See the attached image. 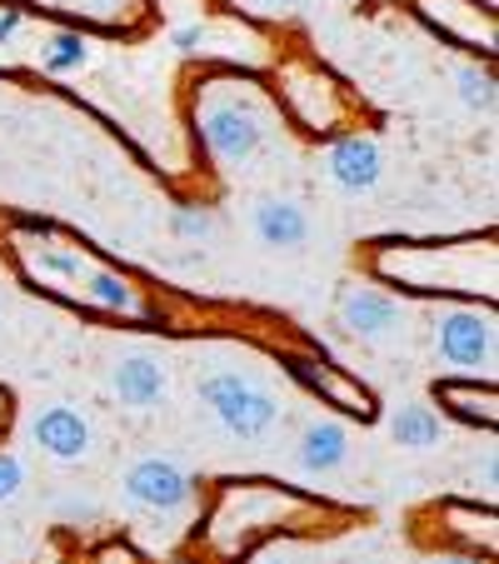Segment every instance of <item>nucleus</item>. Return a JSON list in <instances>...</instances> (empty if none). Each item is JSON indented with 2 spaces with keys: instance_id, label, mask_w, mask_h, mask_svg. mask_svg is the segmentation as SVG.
<instances>
[{
  "instance_id": "19",
  "label": "nucleus",
  "mask_w": 499,
  "mask_h": 564,
  "mask_svg": "<svg viewBox=\"0 0 499 564\" xmlns=\"http://www.w3.org/2000/svg\"><path fill=\"white\" fill-rule=\"evenodd\" d=\"M21 485H25L21 459H15V455H0V505L15 500V495H21Z\"/></svg>"
},
{
  "instance_id": "14",
  "label": "nucleus",
  "mask_w": 499,
  "mask_h": 564,
  "mask_svg": "<svg viewBox=\"0 0 499 564\" xmlns=\"http://www.w3.org/2000/svg\"><path fill=\"white\" fill-rule=\"evenodd\" d=\"M86 290H90V300H96V305H106V310H126V315H135V310H140V300H135V290H130L126 275H110V270H86Z\"/></svg>"
},
{
  "instance_id": "16",
  "label": "nucleus",
  "mask_w": 499,
  "mask_h": 564,
  "mask_svg": "<svg viewBox=\"0 0 499 564\" xmlns=\"http://www.w3.org/2000/svg\"><path fill=\"white\" fill-rule=\"evenodd\" d=\"M440 400H445L459 420H469V425H495V390L475 394V390H459V384H445Z\"/></svg>"
},
{
  "instance_id": "7",
  "label": "nucleus",
  "mask_w": 499,
  "mask_h": 564,
  "mask_svg": "<svg viewBox=\"0 0 499 564\" xmlns=\"http://www.w3.org/2000/svg\"><path fill=\"white\" fill-rule=\"evenodd\" d=\"M340 325L355 335V340H384L404 325V310L394 305L384 290H370V285H355L340 295Z\"/></svg>"
},
{
  "instance_id": "21",
  "label": "nucleus",
  "mask_w": 499,
  "mask_h": 564,
  "mask_svg": "<svg viewBox=\"0 0 499 564\" xmlns=\"http://www.w3.org/2000/svg\"><path fill=\"white\" fill-rule=\"evenodd\" d=\"M200 41H205V31H200V25H185V31H175V51H185V55H191V51H200Z\"/></svg>"
},
{
  "instance_id": "5",
  "label": "nucleus",
  "mask_w": 499,
  "mask_h": 564,
  "mask_svg": "<svg viewBox=\"0 0 499 564\" xmlns=\"http://www.w3.org/2000/svg\"><path fill=\"white\" fill-rule=\"evenodd\" d=\"M325 171L345 195H370L375 185H380V175H384V155H380V145H375L370 135H345V140L329 145Z\"/></svg>"
},
{
  "instance_id": "25",
  "label": "nucleus",
  "mask_w": 499,
  "mask_h": 564,
  "mask_svg": "<svg viewBox=\"0 0 499 564\" xmlns=\"http://www.w3.org/2000/svg\"><path fill=\"white\" fill-rule=\"evenodd\" d=\"M0 420H6V394H0Z\"/></svg>"
},
{
  "instance_id": "11",
  "label": "nucleus",
  "mask_w": 499,
  "mask_h": 564,
  "mask_svg": "<svg viewBox=\"0 0 499 564\" xmlns=\"http://www.w3.org/2000/svg\"><path fill=\"white\" fill-rule=\"evenodd\" d=\"M295 459L305 475H335V469L350 459V430H345L340 420H315V425H305V435H300Z\"/></svg>"
},
{
  "instance_id": "20",
  "label": "nucleus",
  "mask_w": 499,
  "mask_h": 564,
  "mask_svg": "<svg viewBox=\"0 0 499 564\" xmlns=\"http://www.w3.org/2000/svg\"><path fill=\"white\" fill-rule=\"evenodd\" d=\"M21 25H25L21 11H0V45H11L15 35H21Z\"/></svg>"
},
{
  "instance_id": "22",
  "label": "nucleus",
  "mask_w": 499,
  "mask_h": 564,
  "mask_svg": "<svg viewBox=\"0 0 499 564\" xmlns=\"http://www.w3.org/2000/svg\"><path fill=\"white\" fill-rule=\"evenodd\" d=\"M260 6H265V11H280V15H285V11H300L305 0H260Z\"/></svg>"
},
{
  "instance_id": "24",
  "label": "nucleus",
  "mask_w": 499,
  "mask_h": 564,
  "mask_svg": "<svg viewBox=\"0 0 499 564\" xmlns=\"http://www.w3.org/2000/svg\"><path fill=\"white\" fill-rule=\"evenodd\" d=\"M260 564H290V560H285V554H270V560H260Z\"/></svg>"
},
{
  "instance_id": "2",
  "label": "nucleus",
  "mask_w": 499,
  "mask_h": 564,
  "mask_svg": "<svg viewBox=\"0 0 499 564\" xmlns=\"http://www.w3.org/2000/svg\"><path fill=\"white\" fill-rule=\"evenodd\" d=\"M200 135H205V145H210V155L220 160V165H230V171L250 165V160L260 155V145H265V126L245 106H210L200 116Z\"/></svg>"
},
{
  "instance_id": "8",
  "label": "nucleus",
  "mask_w": 499,
  "mask_h": 564,
  "mask_svg": "<svg viewBox=\"0 0 499 564\" xmlns=\"http://www.w3.org/2000/svg\"><path fill=\"white\" fill-rule=\"evenodd\" d=\"M31 440L51 459H61V465H75V459L90 455V425H86V415H80V410H70V405L41 410V415L31 420Z\"/></svg>"
},
{
  "instance_id": "9",
  "label": "nucleus",
  "mask_w": 499,
  "mask_h": 564,
  "mask_svg": "<svg viewBox=\"0 0 499 564\" xmlns=\"http://www.w3.org/2000/svg\"><path fill=\"white\" fill-rule=\"evenodd\" d=\"M110 390H116V400L126 410H155L165 400V390H171V375H165V365L155 355H130V360H120L110 370Z\"/></svg>"
},
{
  "instance_id": "4",
  "label": "nucleus",
  "mask_w": 499,
  "mask_h": 564,
  "mask_svg": "<svg viewBox=\"0 0 499 564\" xmlns=\"http://www.w3.org/2000/svg\"><path fill=\"white\" fill-rule=\"evenodd\" d=\"M440 355H445L455 370H469L475 375L479 365L495 360V319L479 315V310H449L445 319H440Z\"/></svg>"
},
{
  "instance_id": "6",
  "label": "nucleus",
  "mask_w": 499,
  "mask_h": 564,
  "mask_svg": "<svg viewBox=\"0 0 499 564\" xmlns=\"http://www.w3.org/2000/svg\"><path fill=\"white\" fill-rule=\"evenodd\" d=\"M250 225H256V240L265 250H280V256H295V250L310 246V215L300 200H285V195H265V200L250 210Z\"/></svg>"
},
{
  "instance_id": "18",
  "label": "nucleus",
  "mask_w": 499,
  "mask_h": 564,
  "mask_svg": "<svg viewBox=\"0 0 499 564\" xmlns=\"http://www.w3.org/2000/svg\"><path fill=\"white\" fill-rule=\"evenodd\" d=\"M41 270H51V275H65V280H86V260L80 256H61V250H45L41 256Z\"/></svg>"
},
{
  "instance_id": "15",
  "label": "nucleus",
  "mask_w": 499,
  "mask_h": 564,
  "mask_svg": "<svg viewBox=\"0 0 499 564\" xmlns=\"http://www.w3.org/2000/svg\"><path fill=\"white\" fill-rule=\"evenodd\" d=\"M41 61H45L51 75H70L90 61V41L86 35H75V31H61V35H51V45H45Z\"/></svg>"
},
{
  "instance_id": "3",
  "label": "nucleus",
  "mask_w": 499,
  "mask_h": 564,
  "mask_svg": "<svg viewBox=\"0 0 499 564\" xmlns=\"http://www.w3.org/2000/svg\"><path fill=\"white\" fill-rule=\"evenodd\" d=\"M195 495L191 475H185L175 459H140V465H130L126 475V500L140 505V510H160V514H171V510H185Z\"/></svg>"
},
{
  "instance_id": "12",
  "label": "nucleus",
  "mask_w": 499,
  "mask_h": 564,
  "mask_svg": "<svg viewBox=\"0 0 499 564\" xmlns=\"http://www.w3.org/2000/svg\"><path fill=\"white\" fill-rule=\"evenodd\" d=\"M390 435H394V445H404V449H435L445 425H440V415L430 405H404V410H394Z\"/></svg>"
},
{
  "instance_id": "23",
  "label": "nucleus",
  "mask_w": 499,
  "mask_h": 564,
  "mask_svg": "<svg viewBox=\"0 0 499 564\" xmlns=\"http://www.w3.org/2000/svg\"><path fill=\"white\" fill-rule=\"evenodd\" d=\"M435 564H479V560H475V554H440Z\"/></svg>"
},
{
  "instance_id": "17",
  "label": "nucleus",
  "mask_w": 499,
  "mask_h": 564,
  "mask_svg": "<svg viewBox=\"0 0 499 564\" xmlns=\"http://www.w3.org/2000/svg\"><path fill=\"white\" fill-rule=\"evenodd\" d=\"M171 230H175V240H191V246H200V240H210V235H215V215L205 210V205H175Z\"/></svg>"
},
{
  "instance_id": "13",
  "label": "nucleus",
  "mask_w": 499,
  "mask_h": 564,
  "mask_svg": "<svg viewBox=\"0 0 499 564\" xmlns=\"http://www.w3.org/2000/svg\"><path fill=\"white\" fill-rule=\"evenodd\" d=\"M455 96L469 116H495V100H499L495 75H489L485 65H459L455 70Z\"/></svg>"
},
{
  "instance_id": "1",
  "label": "nucleus",
  "mask_w": 499,
  "mask_h": 564,
  "mask_svg": "<svg viewBox=\"0 0 499 564\" xmlns=\"http://www.w3.org/2000/svg\"><path fill=\"white\" fill-rule=\"evenodd\" d=\"M200 405L220 420L225 435L235 440H265L280 425V400L260 380L240 370H215L200 380Z\"/></svg>"
},
{
  "instance_id": "10",
  "label": "nucleus",
  "mask_w": 499,
  "mask_h": 564,
  "mask_svg": "<svg viewBox=\"0 0 499 564\" xmlns=\"http://www.w3.org/2000/svg\"><path fill=\"white\" fill-rule=\"evenodd\" d=\"M290 375H295L300 384H310L315 394H325L329 405H340V410H350V415H360V420H370L375 415V400H370V390H355L345 375H335L329 365H319V360H305V355H290Z\"/></svg>"
}]
</instances>
